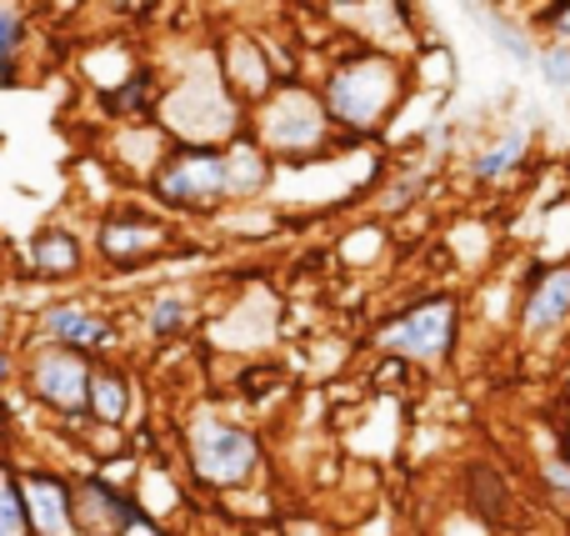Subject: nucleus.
Returning <instances> with one entry per match:
<instances>
[{
  "label": "nucleus",
  "mask_w": 570,
  "mask_h": 536,
  "mask_svg": "<svg viewBox=\"0 0 570 536\" xmlns=\"http://www.w3.org/2000/svg\"><path fill=\"white\" fill-rule=\"evenodd\" d=\"M405 90H411L405 60L385 46H371V40L365 46H345L321 76L325 116L351 140H365L391 126V116L405 106Z\"/></svg>",
  "instance_id": "nucleus-1"
},
{
  "label": "nucleus",
  "mask_w": 570,
  "mask_h": 536,
  "mask_svg": "<svg viewBox=\"0 0 570 536\" xmlns=\"http://www.w3.org/2000/svg\"><path fill=\"white\" fill-rule=\"evenodd\" d=\"M156 120L160 130L170 136V146H230V140L246 130L250 110L230 96L226 76L216 66V46H210V60L206 70H186V76H170L160 86V100H156Z\"/></svg>",
  "instance_id": "nucleus-2"
},
{
  "label": "nucleus",
  "mask_w": 570,
  "mask_h": 536,
  "mask_svg": "<svg viewBox=\"0 0 570 536\" xmlns=\"http://www.w3.org/2000/svg\"><path fill=\"white\" fill-rule=\"evenodd\" d=\"M180 461H186V477L200 491L230 497L266 471V447L246 421L220 417V411H196L186 421V437H180Z\"/></svg>",
  "instance_id": "nucleus-3"
},
{
  "label": "nucleus",
  "mask_w": 570,
  "mask_h": 536,
  "mask_svg": "<svg viewBox=\"0 0 570 536\" xmlns=\"http://www.w3.org/2000/svg\"><path fill=\"white\" fill-rule=\"evenodd\" d=\"M140 191L170 221H220L230 206L226 146H170Z\"/></svg>",
  "instance_id": "nucleus-4"
},
{
  "label": "nucleus",
  "mask_w": 570,
  "mask_h": 536,
  "mask_svg": "<svg viewBox=\"0 0 570 536\" xmlns=\"http://www.w3.org/2000/svg\"><path fill=\"white\" fill-rule=\"evenodd\" d=\"M246 126L276 166H305L335 146V126L325 116L321 90L301 86V80H281L261 106H250Z\"/></svg>",
  "instance_id": "nucleus-5"
},
{
  "label": "nucleus",
  "mask_w": 570,
  "mask_h": 536,
  "mask_svg": "<svg viewBox=\"0 0 570 536\" xmlns=\"http://www.w3.org/2000/svg\"><path fill=\"white\" fill-rule=\"evenodd\" d=\"M170 251H176V221L160 216L150 201L126 196L100 206L96 231H90V256L106 271L130 276V271H146L156 261H166Z\"/></svg>",
  "instance_id": "nucleus-6"
},
{
  "label": "nucleus",
  "mask_w": 570,
  "mask_h": 536,
  "mask_svg": "<svg viewBox=\"0 0 570 536\" xmlns=\"http://www.w3.org/2000/svg\"><path fill=\"white\" fill-rule=\"evenodd\" d=\"M455 341H461V296L451 291L411 301L371 331V347L405 367H445Z\"/></svg>",
  "instance_id": "nucleus-7"
},
{
  "label": "nucleus",
  "mask_w": 570,
  "mask_h": 536,
  "mask_svg": "<svg viewBox=\"0 0 570 536\" xmlns=\"http://www.w3.org/2000/svg\"><path fill=\"white\" fill-rule=\"evenodd\" d=\"M90 371L96 357H80V351L50 347V341L26 337L20 341V391H26L30 407H40L56 421H80L90 401Z\"/></svg>",
  "instance_id": "nucleus-8"
},
{
  "label": "nucleus",
  "mask_w": 570,
  "mask_h": 536,
  "mask_svg": "<svg viewBox=\"0 0 570 536\" xmlns=\"http://www.w3.org/2000/svg\"><path fill=\"white\" fill-rule=\"evenodd\" d=\"M30 337L100 361L106 351H116L126 341V331H120V316L100 311L90 296H56L30 316Z\"/></svg>",
  "instance_id": "nucleus-9"
},
{
  "label": "nucleus",
  "mask_w": 570,
  "mask_h": 536,
  "mask_svg": "<svg viewBox=\"0 0 570 536\" xmlns=\"http://www.w3.org/2000/svg\"><path fill=\"white\" fill-rule=\"evenodd\" d=\"M70 522L76 536H136L150 527L136 491L100 471H70Z\"/></svg>",
  "instance_id": "nucleus-10"
},
{
  "label": "nucleus",
  "mask_w": 570,
  "mask_h": 536,
  "mask_svg": "<svg viewBox=\"0 0 570 536\" xmlns=\"http://www.w3.org/2000/svg\"><path fill=\"white\" fill-rule=\"evenodd\" d=\"M515 327H521V341H531V347H551V341L566 337V327H570V261H551V266H535L531 276H525Z\"/></svg>",
  "instance_id": "nucleus-11"
},
{
  "label": "nucleus",
  "mask_w": 570,
  "mask_h": 536,
  "mask_svg": "<svg viewBox=\"0 0 570 536\" xmlns=\"http://www.w3.org/2000/svg\"><path fill=\"white\" fill-rule=\"evenodd\" d=\"M216 66H220V76H226L230 96L246 110L261 106V100L281 86L276 66H271L266 36H256V30H226V36L216 40Z\"/></svg>",
  "instance_id": "nucleus-12"
},
{
  "label": "nucleus",
  "mask_w": 570,
  "mask_h": 536,
  "mask_svg": "<svg viewBox=\"0 0 570 536\" xmlns=\"http://www.w3.org/2000/svg\"><path fill=\"white\" fill-rule=\"evenodd\" d=\"M20 501H26L30 536H76L70 522V471L50 467V461H30L16 471Z\"/></svg>",
  "instance_id": "nucleus-13"
},
{
  "label": "nucleus",
  "mask_w": 570,
  "mask_h": 536,
  "mask_svg": "<svg viewBox=\"0 0 570 536\" xmlns=\"http://www.w3.org/2000/svg\"><path fill=\"white\" fill-rule=\"evenodd\" d=\"M20 256H26V271L36 281H76L86 276V266L96 256H90V236H80L76 226H66V221H50V226L30 231L26 246H20Z\"/></svg>",
  "instance_id": "nucleus-14"
},
{
  "label": "nucleus",
  "mask_w": 570,
  "mask_h": 536,
  "mask_svg": "<svg viewBox=\"0 0 570 536\" xmlns=\"http://www.w3.org/2000/svg\"><path fill=\"white\" fill-rule=\"evenodd\" d=\"M136 327L146 341L156 347H170V341H186L190 331L200 327V306L186 286H160V291H146L136 306Z\"/></svg>",
  "instance_id": "nucleus-15"
},
{
  "label": "nucleus",
  "mask_w": 570,
  "mask_h": 536,
  "mask_svg": "<svg viewBox=\"0 0 570 536\" xmlns=\"http://www.w3.org/2000/svg\"><path fill=\"white\" fill-rule=\"evenodd\" d=\"M110 170H116V181H136V186H146L150 170L166 160L170 150V136L156 126V120H130V126H116V136H110Z\"/></svg>",
  "instance_id": "nucleus-16"
},
{
  "label": "nucleus",
  "mask_w": 570,
  "mask_h": 536,
  "mask_svg": "<svg viewBox=\"0 0 570 536\" xmlns=\"http://www.w3.org/2000/svg\"><path fill=\"white\" fill-rule=\"evenodd\" d=\"M136 377H130L126 367H116V361H96V371H90V401H86V417L96 421V427H116L126 431L130 421H136Z\"/></svg>",
  "instance_id": "nucleus-17"
},
{
  "label": "nucleus",
  "mask_w": 570,
  "mask_h": 536,
  "mask_svg": "<svg viewBox=\"0 0 570 536\" xmlns=\"http://www.w3.org/2000/svg\"><path fill=\"white\" fill-rule=\"evenodd\" d=\"M226 160H230V206L261 201L271 191V181H276V160H271L266 146L250 136V126L226 146Z\"/></svg>",
  "instance_id": "nucleus-18"
},
{
  "label": "nucleus",
  "mask_w": 570,
  "mask_h": 536,
  "mask_svg": "<svg viewBox=\"0 0 570 536\" xmlns=\"http://www.w3.org/2000/svg\"><path fill=\"white\" fill-rule=\"evenodd\" d=\"M26 46H30V16L20 0H0V90H20L26 80Z\"/></svg>",
  "instance_id": "nucleus-19"
},
{
  "label": "nucleus",
  "mask_w": 570,
  "mask_h": 536,
  "mask_svg": "<svg viewBox=\"0 0 570 536\" xmlns=\"http://www.w3.org/2000/svg\"><path fill=\"white\" fill-rule=\"evenodd\" d=\"M525 150H531V126H521V120H515L501 140H491V146L471 160V176L481 181V186H495V181H505L515 166H521Z\"/></svg>",
  "instance_id": "nucleus-20"
},
{
  "label": "nucleus",
  "mask_w": 570,
  "mask_h": 536,
  "mask_svg": "<svg viewBox=\"0 0 570 536\" xmlns=\"http://www.w3.org/2000/svg\"><path fill=\"white\" fill-rule=\"evenodd\" d=\"M0 536H30L26 501H20V481H16V467H10L6 451H0Z\"/></svg>",
  "instance_id": "nucleus-21"
},
{
  "label": "nucleus",
  "mask_w": 570,
  "mask_h": 536,
  "mask_svg": "<svg viewBox=\"0 0 570 536\" xmlns=\"http://www.w3.org/2000/svg\"><path fill=\"white\" fill-rule=\"evenodd\" d=\"M485 30H491V36H495V46H501L505 56L515 60V66H535V50H531V40H525L515 26H505V20H485Z\"/></svg>",
  "instance_id": "nucleus-22"
},
{
  "label": "nucleus",
  "mask_w": 570,
  "mask_h": 536,
  "mask_svg": "<svg viewBox=\"0 0 570 536\" xmlns=\"http://www.w3.org/2000/svg\"><path fill=\"white\" fill-rule=\"evenodd\" d=\"M541 70H546V80H551L556 90H570V46H566V40H556V46L546 50Z\"/></svg>",
  "instance_id": "nucleus-23"
},
{
  "label": "nucleus",
  "mask_w": 570,
  "mask_h": 536,
  "mask_svg": "<svg viewBox=\"0 0 570 536\" xmlns=\"http://www.w3.org/2000/svg\"><path fill=\"white\" fill-rule=\"evenodd\" d=\"M541 481H546V491H551L556 501H566V507H570V457L546 461V467H541Z\"/></svg>",
  "instance_id": "nucleus-24"
},
{
  "label": "nucleus",
  "mask_w": 570,
  "mask_h": 536,
  "mask_svg": "<svg viewBox=\"0 0 570 536\" xmlns=\"http://www.w3.org/2000/svg\"><path fill=\"white\" fill-rule=\"evenodd\" d=\"M411 196H421V170H405V176L381 196V211H405Z\"/></svg>",
  "instance_id": "nucleus-25"
},
{
  "label": "nucleus",
  "mask_w": 570,
  "mask_h": 536,
  "mask_svg": "<svg viewBox=\"0 0 570 536\" xmlns=\"http://www.w3.org/2000/svg\"><path fill=\"white\" fill-rule=\"evenodd\" d=\"M541 26L551 30L556 40H566V46H570V0H556V6H546L541 10Z\"/></svg>",
  "instance_id": "nucleus-26"
},
{
  "label": "nucleus",
  "mask_w": 570,
  "mask_h": 536,
  "mask_svg": "<svg viewBox=\"0 0 570 536\" xmlns=\"http://www.w3.org/2000/svg\"><path fill=\"white\" fill-rule=\"evenodd\" d=\"M20 387V347L10 341V347H0V391Z\"/></svg>",
  "instance_id": "nucleus-27"
},
{
  "label": "nucleus",
  "mask_w": 570,
  "mask_h": 536,
  "mask_svg": "<svg viewBox=\"0 0 570 536\" xmlns=\"http://www.w3.org/2000/svg\"><path fill=\"white\" fill-rule=\"evenodd\" d=\"M100 10H106L110 20H130V16H146L150 0H96Z\"/></svg>",
  "instance_id": "nucleus-28"
},
{
  "label": "nucleus",
  "mask_w": 570,
  "mask_h": 536,
  "mask_svg": "<svg viewBox=\"0 0 570 536\" xmlns=\"http://www.w3.org/2000/svg\"><path fill=\"white\" fill-rule=\"evenodd\" d=\"M0 347H10V311L0 306Z\"/></svg>",
  "instance_id": "nucleus-29"
},
{
  "label": "nucleus",
  "mask_w": 570,
  "mask_h": 536,
  "mask_svg": "<svg viewBox=\"0 0 570 536\" xmlns=\"http://www.w3.org/2000/svg\"><path fill=\"white\" fill-rule=\"evenodd\" d=\"M281 6H291V10H305V6H315V0H281Z\"/></svg>",
  "instance_id": "nucleus-30"
}]
</instances>
